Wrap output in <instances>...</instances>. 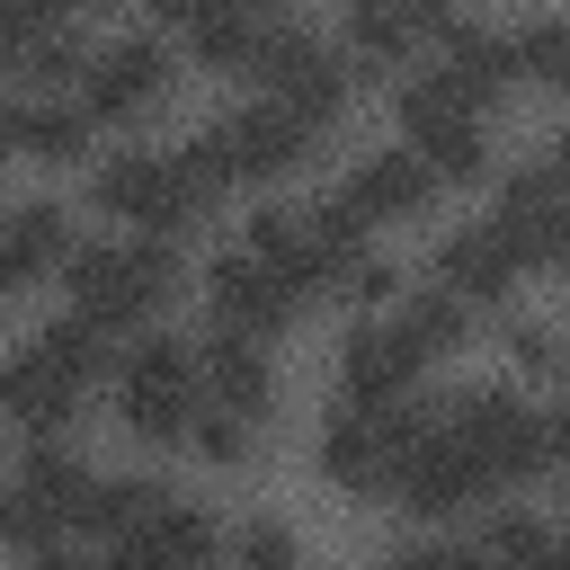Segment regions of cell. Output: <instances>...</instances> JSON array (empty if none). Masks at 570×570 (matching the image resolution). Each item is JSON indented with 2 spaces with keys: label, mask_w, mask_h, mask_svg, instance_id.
Wrapping results in <instances>:
<instances>
[{
  "label": "cell",
  "mask_w": 570,
  "mask_h": 570,
  "mask_svg": "<svg viewBox=\"0 0 570 570\" xmlns=\"http://www.w3.org/2000/svg\"><path fill=\"white\" fill-rule=\"evenodd\" d=\"M338 383H347L356 410H401V392L419 383V356L392 321H365V330L338 338Z\"/></svg>",
  "instance_id": "cell-13"
},
{
  "label": "cell",
  "mask_w": 570,
  "mask_h": 570,
  "mask_svg": "<svg viewBox=\"0 0 570 570\" xmlns=\"http://www.w3.org/2000/svg\"><path fill=\"white\" fill-rule=\"evenodd\" d=\"M169 89V36L160 27H125L116 45H98L80 62V116H134Z\"/></svg>",
  "instance_id": "cell-7"
},
{
  "label": "cell",
  "mask_w": 570,
  "mask_h": 570,
  "mask_svg": "<svg viewBox=\"0 0 570 570\" xmlns=\"http://www.w3.org/2000/svg\"><path fill=\"white\" fill-rule=\"evenodd\" d=\"M107 570H178V561H169V552H151V543H142V534H125V543H116V561H107Z\"/></svg>",
  "instance_id": "cell-30"
},
{
  "label": "cell",
  "mask_w": 570,
  "mask_h": 570,
  "mask_svg": "<svg viewBox=\"0 0 570 570\" xmlns=\"http://www.w3.org/2000/svg\"><path fill=\"white\" fill-rule=\"evenodd\" d=\"M436 36H445V53H436V62H445V71H454L481 107H490V98H499V80H508V27H481V18H436Z\"/></svg>",
  "instance_id": "cell-18"
},
{
  "label": "cell",
  "mask_w": 570,
  "mask_h": 570,
  "mask_svg": "<svg viewBox=\"0 0 570 570\" xmlns=\"http://www.w3.org/2000/svg\"><path fill=\"white\" fill-rule=\"evenodd\" d=\"M62 276H71V321H89V330H125V321H142L169 285H178V249L169 240H80L71 258H62Z\"/></svg>",
  "instance_id": "cell-2"
},
{
  "label": "cell",
  "mask_w": 570,
  "mask_h": 570,
  "mask_svg": "<svg viewBox=\"0 0 570 570\" xmlns=\"http://www.w3.org/2000/svg\"><path fill=\"white\" fill-rule=\"evenodd\" d=\"M71 258V205L53 196H27V205H0V294L36 285L45 267Z\"/></svg>",
  "instance_id": "cell-14"
},
{
  "label": "cell",
  "mask_w": 570,
  "mask_h": 570,
  "mask_svg": "<svg viewBox=\"0 0 570 570\" xmlns=\"http://www.w3.org/2000/svg\"><path fill=\"white\" fill-rule=\"evenodd\" d=\"M160 499H169V481H142V472H89V490H80V517L71 525H89V534H107V543H125V534H142L151 517H160Z\"/></svg>",
  "instance_id": "cell-17"
},
{
  "label": "cell",
  "mask_w": 570,
  "mask_h": 570,
  "mask_svg": "<svg viewBox=\"0 0 570 570\" xmlns=\"http://www.w3.org/2000/svg\"><path fill=\"white\" fill-rule=\"evenodd\" d=\"M187 445H196L205 463H223V472H232V463H249V428H240V419H223V410H205V401H196V419H187Z\"/></svg>",
  "instance_id": "cell-26"
},
{
  "label": "cell",
  "mask_w": 570,
  "mask_h": 570,
  "mask_svg": "<svg viewBox=\"0 0 570 570\" xmlns=\"http://www.w3.org/2000/svg\"><path fill=\"white\" fill-rule=\"evenodd\" d=\"M98 205L125 214V223H142V240H169V232H187L214 196L187 178L178 151H142V142H125V151L98 160Z\"/></svg>",
  "instance_id": "cell-4"
},
{
  "label": "cell",
  "mask_w": 570,
  "mask_h": 570,
  "mask_svg": "<svg viewBox=\"0 0 570 570\" xmlns=\"http://www.w3.org/2000/svg\"><path fill=\"white\" fill-rule=\"evenodd\" d=\"M249 71L267 80V98H276L303 134H321V125L338 116V98H347V53H338L330 36H312V27H294V18H258Z\"/></svg>",
  "instance_id": "cell-3"
},
{
  "label": "cell",
  "mask_w": 570,
  "mask_h": 570,
  "mask_svg": "<svg viewBox=\"0 0 570 570\" xmlns=\"http://www.w3.org/2000/svg\"><path fill=\"white\" fill-rule=\"evenodd\" d=\"M472 570H561V543H552L543 517L499 508V517L481 525V543H472Z\"/></svg>",
  "instance_id": "cell-19"
},
{
  "label": "cell",
  "mask_w": 570,
  "mask_h": 570,
  "mask_svg": "<svg viewBox=\"0 0 570 570\" xmlns=\"http://www.w3.org/2000/svg\"><path fill=\"white\" fill-rule=\"evenodd\" d=\"M125 428L142 436V445H169V436H187V419H196V347L187 338H142V347H125Z\"/></svg>",
  "instance_id": "cell-5"
},
{
  "label": "cell",
  "mask_w": 570,
  "mask_h": 570,
  "mask_svg": "<svg viewBox=\"0 0 570 570\" xmlns=\"http://www.w3.org/2000/svg\"><path fill=\"white\" fill-rule=\"evenodd\" d=\"M187 45H196L205 62H232V71H249L258 18H249V9H187Z\"/></svg>",
  "instance_id": "cell-24"
},
{
  "label": "cell",
  "mask_w": 570,
  "mask_h": 570,
  "mask_svg": "<svg viewBox=\"0 0 570 570\" xmlns=\"http://www.w3.org/2000/svg\"><path fill=\"white\" fill-rule=\"evenodd\" d=\"M142 543H151V552H169L178 570H205V561L223 552V534H214V517H205L196 499H178V490L160 499V517L142 525Z\"/></svg>",
  "instance_id": "cell-22"
},
{
  "label": "cell",
  "mask_w": 570,
  "mask_h": 570,
  "mask_svg": "<svg viewBox=\"0 0 570 570\" xmlns=\"http://www.w3.org/2000/svg\"><path fill=\"white\" fill-rule=\"evenodd\" d=\"M392 330L410 338V356L428 365V356H445V347H463V330H472V312L445 294V285H419V294H401V312H392Z\"/></svg>",
  "instance_id": "cell-20"
},
{
  "label": "cell",
  "mask_w": 570,
  "mask_h": 570,
  "mask_svg": "<svg viewBox=\"0 0 570 570\" xmlns=\"http://www.w3.org/2000/svg\"><path fill=\"white\" fill-rule=\"evenodd\" d=\"M205 303H214V330H240V338H267V330L294 321V294H285L249 249H223V258L205 267Z\"/></svg>",
  "instance_id": "cell-12"
},
{
  "label": "cell",
  "mask_w": 570,
  "mask_h": 570,
  "mask_svg": "<svg viewBox=\"0 0 570 570\" xmlns=\"http://www.w3.org/2000/svg\"><path fill=\"white\" fill-rule=\"evenodd\" d=\"M45 36H53V18H45V9H0V71H18Z\"/></svg>",
  "instance_id": "cell-27"
},
{
  "label": "cell",
  "mask_w": 570,
  "mask_h": 570,
  "mask_svg": "<svg viewBox=\"0 0 570 570\" xmlns=\"http://www.w3.org/2000/svg\"><path fill=\"white\" fill-rule=\"evenodd\" d=\"M436 196V178H428V160L410 151V142H383V151H365L347 178H338V214L365 232V223H392V214H419Z\"/></svg>",
  "instance_id": "cell-11"
},
{
  "label": "cell",
  "mask_w": 570,
  "mask_h": 570,
  "mask_svg": "<svg viewBox=\"0 0 570 570\" xmlns=\"http://www.w3.org/2000/svg\"><path fill=\"white\" fill-rule=\"evenodd\" d=\"M196 392H205V410H223V419L258 428V419L276 410V365H267V347H258V338L214 330V338L196 347Z\"/></svg>",
  "instance_id": "cell-10"
},
{
  "label": "cell",
  "mask_w": 570,
  "mask_h": 570,
  "mask_svg": "<svg viewBox=\"0 0 570 570\" xmlns=\"http://www.w3.org/2000/svg\"><path fill=\"white\" fill-rule=\"evenodd\" d=\"M27 570H89L80 552H62V543H45V552H27Z\"/></svg>",
  "instance_id": "cell-31"
},
{
  "label": "cell",
  "mask_w": 570,
  "mask_h": 570,
  "mask_svg": "<svg viewBox=\"0 0 570 570\" xmlns=\"http://www.w3.org/2000/svg\"><path fill=\"white\" fill-rule=\"evenodd\" d=\"M232 561H240V570H312V561H303V534H294L285 517H249V525L232 534Z\"/></svg>",
  "instance_id": "cell-25"
},
{
  "label": "cell",
  "mask_w": 570,
  "mask_h": 570,
  "mask_svg": "<svg viewBox=\"0 0 570 570\" xmlns=\"http://www.w3.org/2000/svg\"><path fill=\"white\" fill-rule=\"evenodd\" d=\"M436 419L472 445V463L490 481H543L561 463V419L534 410V401H517L508 383H463V392H445Z\"/></svg>",
  "instance_id": "cell-1"
},
{
  "label": "cell",
  "mask_w": 570,
  "mask_h": 570,
  "mask_svg": "<svg viewBox=\"0 0 570 570\" xmlns=\"http://www.w3.org/2000/svg\"><path fill=\"white\" fill-rule=\"evenodd\" d=\"M0 134H9V151L71 160V151L89 142V116H80L71 98H53V89H18V98H0Z\"/></svg>",
  "instance_id": "cell-16"
},
{
  "label": "cell",
  "mask_w": 570,
  "mask_h": 570,
  "mask_svg": "<svg viewBox=\"0 0 570 570\" xmlns=\"http://www.w3.org/2000/svg\"><path fill=\"white\" fill-rule=\"evenodd\" d=\"M401 436H410V410H356V401H338L330 428H321V472L338 490H383Z\"/></svg>",
  "instance_id": "cell-8"
},
{
  "label": "cell",
  "mask_w": 570,
  "mask_h": 570,
  "mask_svg": "<svg viewBox=\"0 0 570 570\" xmlns=\"http://www.w3.org/2000/svg\"><path fill=\"white\" fill-rule=\"evenodd\" d=\"M508 356H517L525 374H552V338H543L534 321H517V330H508Z\"/></svg>",
  "instance_id": "cell-29"
},
{
  "label": "cell",
  "mask_w": 570,
  "mask_h": 570,
  "mask_svg": "<svg viewBox=\"0 0 570 570\" xmlns=\"http://www.w3.org/2000/svg\"><path fill=\"white\" fill-rule=\"evenodd\" d=\"M383 570H472V552H454V543H410V552H392Z\"/></svg>",
  "instance_id": "cell-28"
},
{
  "label": "cell",
  "mask_w": 570,
  "mask_h": 570,
  "mask_svg": "<svg viewBox=\"0 0 570 570\" xmlns=\"http://www.w3.org/2000/svg\"><path fill=\"white\" fill-rule=\"evenodd\" d=\"M517 276H525V267L508 258V240L490 232V214H481V223H454V232L436 240V285H445L463 312H472V303H499Z\"/></svg>",
  "instance_id": "cell-15"
},
{
  "label": "cell",
  "mask_w": 570,
  "mask_h": 570,
  "mask_svg": "<svg viewBox=\"0 0 570 570\" xmlns=\"http://www.w3.org/2000/svg\"><path fill=\"white\" fill-rule=\"evenodd\" d=\"M428 27H436L428 9H383V0H365V9H347V45H356L365 62H410Z\"/></svg>",
  "instance_id": "cell-21"
},
{
  "label": "cell",
  "mask_w": 570,
  "mask_h": 570,
  "mask_svg": "<svg viewBox=\"0 0 570 570\" xmlns=\"http://www.w3.org/2000/svg\"><path fill=\"white\" fill-rule=\"evenodd\" d=\"M508 71H534V80H561L570 71V18L543 9L525 27H508Z\"/></svg>",
  "instance_id": "cell-23"
},
{
  "label": "cell",
  "mask_w": 570,
  "mask_h": 570,
  "mask_svg": "<svg viewBox=\"0 0 570 570\" xmlns=\"http://www.w3.org/2000/svg\"><path fill=\"white\" fill-rule=\"evenodd\" d=\"M89 383L45 347V338H27V347H9L0 356V419H18L36 445H53V428L71 419V401H80Z\"/></svg>",
  "instance_id": "cell-9"
},
{
  "label": "cell",
  "mask_w": 570,
  "mask_h": 570,
  "mask_svg": "<svg viewBox=\"0 0 570 570\" xmlns=\"http://www.w3.org/2000/svg\"><path fill=\"white\" fill-rule=\"evenodd\" d=\"M490 232L508 240L517 267H552L570 249V196H561V160H525L508 187H499V214Z\"/></svg>",
  "instance_id": "cell-6"
}]
</instances>
